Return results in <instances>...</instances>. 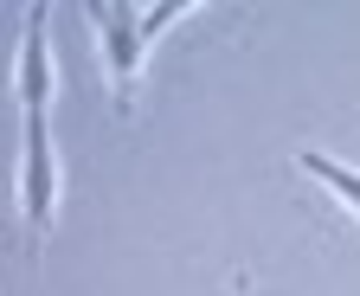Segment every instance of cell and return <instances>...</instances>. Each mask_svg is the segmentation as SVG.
Here are the masks:
<instances>
[{
	"label": "cell",
	"mask_w": 360,
	"mask_h": 296,
	"mask_svg": "<svg viewBox=\"0 0 360 296\" xmlns=\"http://www.w3.org/2000/svg\"><path fill=\"white\" fill-rule=\"evenodd\" d=\"M90 20H97V46H103V77H110V97L129 103L135 77H142V52L155 46V39L180 20L193 13V0H167V7H129V0H90L84 7Z\"/></svg>",
	"instance_id": "cell-1"
},
{
	"label": "cell",
	"mask_w": 360,
	"mask_h": 296,
	"mask_svg": "<svg viewBox=\"0 0 360 296\" xmlns=\"http://www.w3.org/2000/svg\"><path fill=\"white\" fill-rule=\"evenodd\" d=\"M296 167H302L309 181H322V187L347 206V213L360 219V167H347V161H341V155H328V148H302V155H296Z\"/></svg>",
	"instance_id": "cell-3"
},
{
	"label": "cell",
	"mask_w": 360,
	"mask_h": 296,
	"mask_svg": "<svg viewBox=\"0 0 360 296\" xmlns=\"http://www.w3.org/2000/svg\"><path fill=\"white\" fill-rule=\"evenodd\" d=\"M20 206H26V232L45 245L58 219V155H52V110H26V142H20Z\"/></svg>",
	"instance_id": "cell-2"
}]
</instances>
